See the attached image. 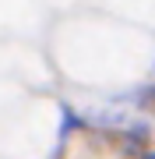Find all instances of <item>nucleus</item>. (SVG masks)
Returning <instances> with one entry per match:
<instances>
[{"label": "nucleus", "instance_id": "1", "mask_svg": "<svg viewBox=\"0 0 155 159\" xmlns=\"http://www.w3.org/2000/svg\"><path fill=\"white\" fill-rule=\"evenodd\" d=\"M144 159H155V152H148V156H144Z\"/></svg>", "mask_w": 155, "mask_h": 159}]
</instances>
